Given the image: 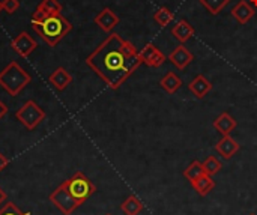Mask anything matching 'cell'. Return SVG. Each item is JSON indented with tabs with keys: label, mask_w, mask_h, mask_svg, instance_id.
Returning <instances> with one entry per match:
<instances>
[{
	"label": "cell",
	"mask_w": 257,
	"mask_h": 215,
	"mask_svg": "<svg viewBox=\"0 0 257 215\" xmlns=\"http://www.w3.org/2000/svg\"><path fill=\"white\" fill-rule=\"evenodd\" d=\"M142 63L137 48L117 33L108 35L86 59V65L113 90L119 89Z\"/></svg>",
	"instance_id": "1"
},
{
	"label": "cell",
	"mask_w": 257,
	"mask_h": 215,
	"mask_svg": "<svg viewBox=\"0 0 257 215\" xmlns=\"http://www.w3.org/2000/svg\"><path fill=\"white\" fill-rule=\"evenodd\" d=\"M32 29L42 38L44 42L54 47L72 30V24L62 14H53L42 21H32Z\"/></svg>",
	"instance_id": "2"
},
{
	"label": "cell",
	"mask_w": 257,
	"mask_h": 215,
	"mask_svg": "<svg viewBox=\"0 0 257 215\" xmlns=\"http://www.w3.org/2000/svg\"><path fill=\"white\" fill-rule=\"evenodd\" d=\"M30 81V74L26 69H23L15 60L9 62L0 72V86L11 96H17Z\"/></svg>",
	"instance_id": "3"
},
{
	"label": "cell",
	"mask_w": 257,
	"mask_h": 215,
	"mask_svg": "<svg viewBox=\"0 0 257 215\" xmlns=\"http://www.w3.org/2000/svg\"><path fill=\"white\" fill-rule=\"evenodd\" d=\"M65 185L80 205H83L96 191L95 184L83 172H75L69 179L65 181Z\"/></svg>",
	"instance_id": "4"
},
{
	"label": "cell",
	"mask_w": 257,
	"mask_h": 215,
	"mask_svg": "<svg viewBox=\"0 0 257 215\" xmlns=\"http://www.w3.org/2000/svg\"><path fill=\"white\" fill-rule=\"evenodd\" d=\"M15 118L23 127H26L29 131H33L45 119V112L35 101L29 99L17 110Z\"/></svg>",
	"instance_id": "5"
},
{
	"label": "cell",
	"mask_w": 257,
	"mask_h": 215,
	"mask_svg": "<svg viewBox=\"0 0 257 215\" xmlns=\"http://www.w3.org/2000/svg\"><path fill=\"white\" fill-rule=\"evenodd\" d=\"M50 200L51 203L62 212L63 215H71L78 206H81L74 197L72 194L68 191L66 185H65V181L50 194Z\"/></svg>",
	"instance_id": "6"
},
{
	"label": "cell",
	"mask_w": 257,
	"mask_h": 215,
	"mask_svg": "<svg viewBox=\"0 0 257 215\" xmlns=\"http://www.w3.org/2000/svg\"><path fill=\"white\" fill-rule=\"evenodd\" d=\"M11 47L21 56V57H27L30 56V53L35 51V48L38 47V42L27 33V32H21L18 36H15L11 41Z\"/></svg>",
	"instance_id": "7"
},
{
	"label": "cell",
	"mask_w": 257,
	"mask_h": 215,
	"mask_svg": "<svg viewBox=\"0 0 257 215\" xmlns=\"http://www.w3.org/2000/svg\"><path fill=\"white\" fill-rule=\"evenodd\" d=\"M139 54H140L143 63L151 68H158L166 60V54L163 51H160L155 44H146L145 48L142 51H139Z\"/></svg>",
	"instance_id": "8"
},
{
	"label": "cell",
	"mask_w": 257,
	"mask_h": 215,
	"mask_svg": "<svg viewBox=\"0 0 257 215\" xmlns=\"http://www.w3.org/2000/svg\"><path fill=\"white\" fill-rule=\"evenodd\" d=\"M167 59L170 60V63H173L178 69L182 71V69H185L194 60V56H193V53L184 44H179L178 47L173 48V51L169 54Z\"/></svg>",
	"instance_id": "9"
},
{
	"label": "cell",
	"mask_w": 257,
	"mask_h": 215,
	"mask_svg": "<svg viewBox=\"0 0 257 215\" xmlns=\"http://www.w3.org/2000/svg\"><path fill=\"white\" fill-rule=\"evenodd\" d=\"M119 17L116 15V12H113V9L110 8H104L96 17H95V24L99 26L101 30L110 33L117 24H119Z\"/></svg>",
	"instance_id": "10"
},
{
	"label": "cell",
	"mask_w": 257,
	"mask_h": 215,
	"mask_svg": "<svg viewBox=\"0 0 257 215\" xmlns=\"http://www.w3.org/2000/svg\"><path fill=\"white\" fill-rule=\"evenodd\" d=\"M239 149H241V145L230 136H223V139L215 145V152L224 160H230L235 154L239 152Z\"/></svg>",
	"instance_id": "11"
},
{
	"label": "cell",
	"mask_w": 257,
	"mask_h": 215,
	"mask_svg": "<svg viewBox=\"0 0 257 215\" xmlns=\"http://www.w3.org/2000/svg\"><path fill=\"white\" fill-rule=\"evenodd\" d=\"M188 89H190V92L194 96H197L199 99H202V98H205L212 90V83L203 74H199V75H196L191 80V83L188 84Z\"/></svg>",
	"instance_id": "12"
},
{
	"label": "cell",
	"mask_w": 257,
	"mask_h": 215,
	"mask_svg": "<svg viewBox=\"0 0 257 215\" xmlns=\"http://www.w3.org/2000/svg\"><path fill=\"white\" fill-rule=\"evenodd\" d=\"M232 17L239 24H247L254 17V8L247 0H239L232 9Z\"/></svg>",
	"instance_id": "13"
},
{
	"label": "cell",
	"mask_w": 257,
	"mask_h": 215,
	"mask_svg": "<svg viewBox=\"0 0 257 215\" xmlns=\"http://www.w3.org/2000/svg\"><path fill=\"white\" fill-rule=\"evenodd\" d=\"M50 84H53V87L59 92L65 90L71 83H72V75L65 69V68H57L56 71H53L48 77Z\"/></svg>",
	"instance_id": "14"
},
{
	"label": "cell",
	"mask_w": 257,
	"mask_h": 215,
	"mask_svg": "<svg viewBox=\"0 0 257 215\" xmlns=\"http://www.w3.org/2000/svg\"><path fill=\"white\" fill-rule=\"evenodd\" d=\"M212 125L221 136H230V133H233V130L238 127V122L233 116H230L227 112H224L214 121Z\"/></svg>",
	"instance_id": "15"
},
{
	"label": "cell",
	"mask_w": 257,
	"mask_h": 215,
	"mask_svg": "<svg viewBox=\"0 0 257 215\" xmlns=\"http://www.w3.org/2000/svg\"><path fill=\"white\" fill-rule=\"evenodd\" d=\"M194 33H196L194 27H193L187 20H179V21L173 26V29H172V35H173L181 44H185L187 41H190V39L194 36Z\"/></svg>",
	"instance_id": "16"
},
{
	"label": "cell",
	"mask_w": 257,
	"mask_h": 215,
	"mask_svg": "<svg viewBox=\"0 0 257 215\" xmlns=\"http://www.w3.org/2000/svg\"><path fill=\"white\" fill-rule=\"evenodd\" d=\"M191 187L194 188V191L197 194H200L202 197L209 194L214 188H215V181L212 179L211 175L208 173H203L202 176H199L194 182H191Z\"/></svg>",
	"instance_id": "17"
},
{
	"label": "cell",
	"mask_w": 257,
	"mask_h": 215,
	"mask_svg": "<svg viewBox=\"0 0 257 215\" xmlns=\"http://www.w3.org/2000/svg\"><path fill=\"white\" fill-rule=\"evenodd\" d=\"M160 84H161V87H163L167 93L173 95V93H176V92L182 87V80H181L175 72L169 71V72L160 80Z\"/></svg>",
	"instance_id": "18"
},
{
	"label": "cell",
	"mask_w": 257,
	"mask_h": 215,
	"mask_svg": "<svg viewBox=\"0 0 257 215\" xmlns=\"http://www.w3.org/2000/svg\"><path fill=\"white\" fill-rule=\"evenodd\" d=\"M120 211L125 215H139L143 211V202L134 196V194H130L120 205Z\"/></svg>",
	"instance_id": "19"
},
{
	"label": "cell",
	"mask_w": 257,
	"mask_h": 215,
	"mask_svg": "<svg viewBox=\"0 0 257 215\" xmlns=\"http://www.w3.org/2000/svg\"><path fill=\"white\" fill-rule=\"evenodd\" d=\"M203 173H206V172H205V169H203V163L199 161V160H194V161L184 170V176H185L187 181H190V184L194 182V181H196L199 176H202Z\"/></svg>",
	"instance_id": "20"
},
{
	"label": "cell",
	"mask_w": 257,
	"mask_h": 215,
	"mask_svg": "<svg viewBox=\"0 0 257 215\" xmlns=\"http://www.w3.org/2000/svg\"><path fill=\"white\" fill-rule=\"evenodd\" d=\"M154 20L158 26L161 27H167L173 20H175V14L167 8V6H163L160 8L155 14H154Z\"/></svg>",
	"instance_id": "21"
},
{
	"label": "cell",
	"mask_w": 257,
	"mask_h": 215,
	"mask_svg": "<svg viewBox=\"0 0 257 215\" xmlns=\"http://www.w3.org/2000/svg\"><path fill=\"white\" fill-rule=\"evenodd\" d=\"M199 2L211 15H218L230 3V0H199Z\"/></svg>",
	"instance_id": "22"
},
{
	"label": "cell",
	"mask_w": 257,
	"mask_h": 215,
	"mask_svg": "<svg viewBox=\"0 0 257 215\" xmlns=\"http://www.w3.org/2000/svg\"><path fill=\"white\" fill-rule=\"evenodd\" d=\"M203 169H205V172H206L208 175L214 176V175H217V173L223 169V163H221L217 157L209 155V157L203 161Z\"/></svg>",
	"instance_id": "23"
},
{
	"label": "cell",
	"mask_w": 257,
	"mask_h": 215,
	"mask_svg": "<svg viewBox=\"0 0 257 215\" xmlns=\"http://www.w3.org/2000/svg\"><path fill=\"white\" fill-rule=\"evenodd\" d=\"M42 12L53 15V14H60L62 12V5L59 0H41V3L36 6Z\"/></svg>",
	"instance_id": "24"
},
{
	"label": "cell",
	"mask_w": 257,
	"mask_h": 215,
	"mask_svg": "<svg viewBox=\"0 0 257 215\" xmlns=\"http://www.w3.org/2000/svg\"><path fill=\"white\" fill-rule=\"evenodd\" d=\"M0 215H32V214H30V212H23V211H20V209L17 208V205H15V203L8 202V203H5V205L0 208Z\"/></svg>",
	"instance_id": "25"
},
{
	"label": "cell",
	"mask_w": 257,
	"mask_h": 215,
	"mask_svg": "<svg viewBox=\"0 0 257 215\" xmlns=\"http://www.w3.org/2000/svg\"><path fill=\"white\" fill-rule=\"evenodd\" d=\"M20 8V0H2V11L14 14Z\"/></svg>",
	"instance_id": "26"
},
{
	"label": "cell",
	"mask_w": 257,
	"mask_h": 215,
	"mask_svg": "<svg viewBox=\"0 0 257 215\" xmlns=\"http://www.w3.org/2000/svg\"><path fill=\"white\" fill-rule=\"evenodd\" d=\"M8 166H9V160H8L3 154H0V172L5 170Z\"/></svg>",
	"instance_id": "27"
},
{
	"label": "cell",
	"mask_w": 257,
	"mask_h": 215,
	"mask_svg": "<svg viewBox=\"0 0 257 215\" xmlns=\"http://www.w3.org/2000/svg\"><path fill=\"white\" fill-rule=\"evenodd\" d=\"M6 113H8V107H6V104H5L3 101H0V119H2Z\"/></svg>",
	"instance_id": "28"
},
{
	"label": "cell",
	"mask_w": 257,
	"mask_h": 215,
	"mask_svg": "<svg viewBox=\"0 0 257 215\" xmlns=\"http://www.w3.org/2000/svg\"><path fill=\"white\" fill-rule=\"evenodd\" d=\"M6 200H8V196H6V193L0 188V208L6 203Z\"/></svg>",
	"instance_id": "29"
},
{
	"label": "cell",
	"mask_w": 257,
	"mask_h": 215,
	"mask_svg": "<svg viewBox=\"0 0 257 215\" xmlns=\"http://www.w3.org/2000/svg\"><path fill=\"white\" fill-rule=\"evenodd\" d=\"M250 2H251V5H253V6H257V0H250Z\"/></svg>",
	"instance_id": "30"
},
{
	"label": "cell",
	"mask_w": 257,
	"mask_h": 215,
	"mask_svg": "<svg viewBox=\"0 0 257 215\" xmlns=\"http://www.w3.org/2000/svg\"><path fill=\"white\" fill-rule=\"evenodd\" d=\"M0 11H2V2H0Z\"/></svg>",
	"instance_id": "31"
},
{
	"label": "cell",
	"mask_w": 257,
	"mask_h": 215,
	"mask_svg": "<svg viewBox=\"0 0 257 215\" xmlns=\"http://www.w3.org/2000/svg\"><path fill=\"white\" fill-rule=\"evenodd\" d=\"M250 215H256V214H250Z\"/></svg>",
	"instance_id": "32"
},
{
	"label": "cell",
	"mask_w": 257,
	"mask_h": 215,
	"mask_svg": "<svg viewBox=\"0 0 257 215\" xmlns=\"http://www.w3.org/2000/svg\"><path fill=\"white\" fill-rule=\"evenodd\" d=\"M105 215H111V214H105Z\"/></svg>",
	"instance_id": "33"
}]
</instances>
